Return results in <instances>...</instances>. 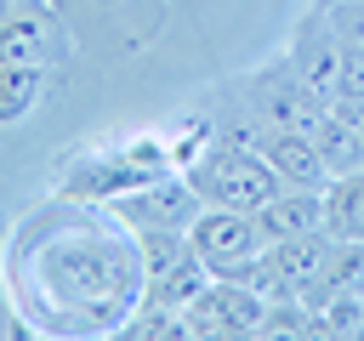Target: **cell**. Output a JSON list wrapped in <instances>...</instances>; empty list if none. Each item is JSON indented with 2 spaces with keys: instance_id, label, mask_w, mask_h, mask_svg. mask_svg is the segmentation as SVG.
I'll list each match as a JSON object with an SVG mask.
<instances>
[{
  "instance_id": "obj_14",
  "label": "cell",
  "mask_w": 364,
  "mask_h": 341,
  "mask_svg": "<svg viewBox=\"0 0 364 341\" xmlns=\"http://www.w3.org/2000/svg\"><path fill=\"white\" fill-rule=\"evenodd\" d=\"M324 233L330 239H364V165L347 176H330L324 188Z\"/></svg>"
},
{
  "instance_id": "obj_8",
  "label": "cell",
  "mask_w": 364,
  "mask_h": 341,
  "mask_svg": "<svg viewBox=\"0 0 364 341\" xmlns=\"http://www.w3.org/2000/svg\"><path fill=\"white\" fill-rule=\"evenodd\" d=\"M142 182H154V176L125 148H108V153H91L85 165H74L63 176V199H74V205H114V199L136 193Z\"/></svg>"
},
{
  "instance_id": "obj_3",
  "label": "cell",
  "mask_w": 364,
  "mask_h": 341,
  "mask_svg": "<svg viewBox=\"0 0 364 341\" xmlns=\"http://www.w3.org/2000/svg\"><path fill=\"white\" fill-rule=\"evenodd\" d=\"M188 244L193 256L210 267V278H245L262 250H267V233L256 222V210H228V205H205L188 227Z\"/></svg>"
},
{
  "instance_id": "obj_7",
  "label": "cell",
  "mask_w": 364,
  "mask_h": 341,
  "mask_svg": "<svg viewBox=\"0 0 364 341\" xmlns=\"http://www.w3.org/2000/svg\"><path fill=\"white\" fill-rule=\"evenodd\" d=\"M284 63H290V68L307 80V91H313L318 102H330V97H336V68H341V28L330 23V11H324V6H313V11L296 23V40H290Z\"/></svg>"
},
{
  "instance_id": "obj_6",
  "label": "cell",
  "mask_w": 364,
  "mask_h": 341,
  "mask_svg": "<svg viewBox=\"0 0 364 341\" xmlns=\"http://www.w3.org/2000/svg\"><path fill=\"white\" fill-rule=\"evenodd\" d=\"M267 296L245 278H210L205 296L188 307V335H262Z\"/></svg>"
},
{
  "instance_id": "obj_16",
  "label": "cell",
  "mask_w": 364,
  "mask_h": 341,
  "mask_svg": "<svg viewBox=\"0 0 364 341\" xmlns=\"http://www.w3.org/2000/svg\"><path fill=\"white\" fill-rule=\"evenodd\" d=\"M336 108H364V45L341 40V68H336Z\"/></svg>"
},
{
  "instance_id": "obj_19",
  "label": "cell",
  "mask_w": 364,
  "mask_h": 341,
  "mask_svg": "<svg viewBox=\"0 0 364 341\" xmlns=\"http://www.w3.org/2000/svg\"><path fill=\"white\" fill-rule=\"evenodd\" d=\"M353 119H358V148H364V108H353Z\"/></svg>"
},
{
  "instance_id": "obj_18",
  "label": "cell",
  "mask_w": 364,
  "mask_h": 341,
  "mask_svg": "<svg viewBox=\"0 0 364 341\" xmlns=\"http://www.w3.org/2000/svg\"><path fill=\"white\" fill-rule=\"evenodd\" d=\"M57 6H114V0H57Z\"/></svg>"
},
{
  "instance_id": "obj_21",
  "label": "cell",
  "mask_w": 364,
  "mask_h": 341,
  "mask_svg": "<svg viewBox=\"0 0 364 341\" xmlns=\"http://www.w3.org/2000/svg\"><path fill=\"white\" fill-rule=\"evenodd\" d=\"M318 6H336V0H318Z\"/></svg>"
},
{
  "instance_id": "obj_5",
  "label": "cell",
  "mask_w": 364,
  "mask_h": 341,
  "mask_svg": "<svg viewBox=\"0 0 364 341\" xmlns=\"http://www.w3.org/2000/svg\"><path fill=\"white\" fill-rule=\"evenodd\" d=\"M108 210H114V222H119L125 233H154V227H176V233H188L193 216L205 210V199L193 193V182H188L182 170H171V176H154V182H142L136 193L114 199Z\"/></svg>"
},
{
  "instance_id": "obj_11",
  "label": "cell",
  "mask_w": 364,
  "mask_h": 341,
  "mask_svg": "<svg viewBox=\"0 0 364 341\" xmlns=\"http://www.w3.org/2000/svg\"><path fill=\"white\" fill-rule=\"evenodd\" d=\"M307 136H313L318 159L330 165V176H347V170H358V165H364V148H358V119H353V108H336V102H324V108H318V119L307 125Z\"/></svg>"
},
{
  "instance_id": "obj_17",
  "label": "cell",
  "mask_w": 364,
  "mask_h": 341,
  "mask_svg": "<svg viewBox=\"0 0 364 341\" xmlns=\"http://www.w3.org/2000/svg\"><path fill=\"white\" fill-rule=\"evenodd\" d=\"M330 11V23L341 28V40H358L364 45V0H336V6H324Z\"/></svg>"
},
{
  "instance_id": "obj_2",
  "label": "cell",
  "mask_w": 364,
  "mask_h": 341,
  "mask_svg": "<svg viewBox=\"0 0 364 341\" xmlns=\"http://www.w3.org/2000/svg\"><path fill=\"white\" fill-rule=\"evenodd\" d=\"M233 97H239V125L245 131H307L318 119V108H324L284 57L256 68V74H245L233 85Z\"/></svg>"
},
{
  "instance_id": "obj_1",
  "label": "cell",
  "mask_w": 364,
  "mask_h": 341,
  "mask_svg": "<svg viewBox=\"0 0 364 341\" xmlns=\"http://www.w3.org/2000/svg\"><path fill=\"white\" fill-rule=\"evenodd\" d=\"M182 176L193 182V193H199L205 205H228V210H262V205L279 193L273 165H267L256 148L228 142V136H216Z\"/></svg>"
},
{
  "instance_id": "obj_12",
  "label": "cell",
  "mask_w": 364,
  "mask_h": 341,
  "mask_svg": "<svg viewBox=\"0 0 364 341\" xmlns=\"http://www.w3.org/2000/svg\"><path fill=\"white\" fill-rule=\"evenodd\" d=\"M205 284H210V267L199 261V256H182L176 267H165V273H154V278H142V307H159V313H182L188 318V307L205 296Z\"/></svg>"
},
{
  "instance_id": "obj_9",
  "label": "cell",
  "mask_w": 364,
  "mask_h": 341,
  "mask_svg": "<svg viewBox=\"0 0 364 341\" xmlns=\"http://www.w3.org/2000/svg\"><path fill=\"white\" fill-rule=\"evenodd\" d=\"M250 148L273 165L279 188H318V193L330 188V165L318 159V148H313L307 131H256Z\"/></svg>"
},
{
  "instance_id": "obj_4",
  "label": "cell",
  "mask_w": 364,
  "mask_h": 341,
  "mask_svg": "<svg viewBox=\"0 0 364 341\" xmlns=\"http://www.w3.org/2000/svg\"><path fill=\"white\" fill-rule=\"evenodd\" d=\"M68 57H74V34H68L57 0H17L0 11V63L63 68Z\"/></svg>"
},
{
  "instance_id": "obj_20",
  "label": "cell",
  "mask_w": 364,
  "mask_h": 341,
  "mask_svg": "<svg viewBox=\"0 0 364 341\" xmlns=\"http://www.w3.org/2000/svg\"><path fill=\"white\" fill-rule=\"evenodd\" d=\"M0 261H6V216H0Z\"/></svg>"
},
{
  "instance_id": "obj_13",
  "label": "cell",
  "mask_w": 364,
  "mask_h": 341,
  "mask_svg": "<svg viewBox=\"0 0 364 341\" xmlns=\"http://www.w3.org/2000/svg\"><path fill=\"white\" fill-rule=\"evenodd\" d=\"M57 68H34V63H0V131H17L51 91Z\"/></svg>"
},
{
  "instance_id": "obj_10",
  "label": "cell",
  "mask_w": 364,
  "mask_h": 341,
  "mask_svg": "<svg viewBox=\"0 0 364 341\" xmlns=\"http://www.w3.org/2000/svg\"><path fill=\"white\" fill-rule=\"evenodd\" d=\"M267 244L273 239H301V233H324V193L318 188H279L262 210H256Z\"/></svg>"
},
{
  "instance_id": "obj_15",
  "label": "cell",
  "mask_w": 364,
  "mask_h": 341,
  "mask_svg": "<svg viewBox=\"0 0 364 341\" xmlns=\"http://www.w3.org/2000/svg\"><path fill=\"white\" fill-rule=\"evenodd\" d=\"M324 290H364V239H330Z\"/></svg>"
}]
</instances>
